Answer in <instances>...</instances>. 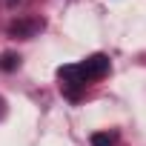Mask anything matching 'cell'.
Here are the masks:
<instances>
[{
  "label": "cell",
  "mask_w": 146,
  "mask_h": 146,
  "mask_svg": "<svg viewBox=\"0 0 146 146\" xmlns=\"http://www.w3.org/2000/svg\"><path fill=\"white\" fill-rule=\"evenodd\" d=\"M80 72L86 75V80H92V78H103L106 72H109V57L106 54H92V57H86L83 63H80Z\"/></svg>",
  "instance_id": "7a4b0ae2"
},
{
  "label": "cell",
  "mask_w": 146,
  "mask_h": 146,
  "mask_svg": "<svg viewBox=\"0 0 146 146\" xmlns=\"http://www.w3.org/2000/svg\"><path fill=\"white\" fill-rule=\"evenodd\" d=\"M40 29V23L37 20H20V23H12V35H17V37H32L35 32Z\"/></svg>",
  "instance_id": "3957f363"
},
{
  "label": "cell",
  "mask_w": 146,
  "mask_h": 146,
  "mask_svg": "<svg viewBox=\"0 0 146 146\" xmlns=\"http://www.w3.org/2000/svg\"><path fill=\"white\" fill-rule=\"evenodd\" d=\"M17 66H20V57L15 52H6L3 57H0V69H3V72H15Z\"/></svg>",
  "instance_id": "277c9868"
},
{
  "label": "cell",
  "mask_w": 146,
  "mask_h": 146,
  "mask_svg": "<svg viewBox=\"0 0 146 146\" xmlns=\"http://www.w3.org/2000/svg\"><path fill=\"white\" fill-rule=\"evenodd\" d=\"M0 103H3V100H0Z\"/></svg>",
  "instance_id": "52a82bcc"
},
{
  "label": "cell",
  "mask_w": 146,
  "mask_h": 146,
  "mask_svg": "<svg viewBox=\"0 0 146 146\" xmlns=\"http://www.w3.org/2000/svg\"><path fill=\"white\" fill-rule=\"evenodd\" d=\"M115 143V135H109V132H95L92 135V146H112Z\"/></svg>",
  "instance_id": "5b68a950"
},
{
  "label": "cell",
  "mask_w": 146,
  "mask_h": 146,
  "mask_svg": "<svg viewBox=\"0 0 146 146\" xmlns=\"http://www.w3.org/2000/svg\"><path fill=\"white\" fill-rule=\"evenodd\" d=\"M57 75H60L63 86L69 89V98H78V89L86 86V75L80 72V63H66V66H60Z\"/></svg>",
  "instance_id": "6da1fadb"
},
{
  "label": "cell",
  "mask_w": 146,
  "mask_h": 146,
  "mask_svg": "<svg viewBox=\"0 0 146 146\" xmlns=\"http://www.w3.org/2000/svg\"><path fill=\"white\" fill-rule=\"evenodd\" d=\"M6 3H9V6H15V3H17V0H6Z\"/></svg>",
  "instance_id": "8992f818"
}]
</instances>
